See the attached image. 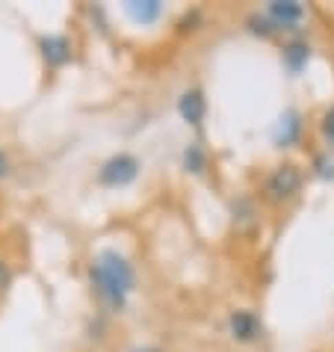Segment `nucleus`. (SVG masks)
<instances>
[{
    "mask_svg": "<svg viewBox=\"0 0 334 352\" xmlns=\"http://www.w3.org/2000/svg\"><path fill=\"white\" fill-rule=\"evenodd\" d=\"M9 175V160H6V154L0 151V178H6Z\"/></svg>",
    "mask_w": 334,
    "mask_h": 352,
    "instance_id": "obj_17",
    "label": "nucleus"
},
{
    "mask_svg": "<svg viewBox=\"0 0 334 352\" xmlns=\"http://www.w3.org/2000/svg\"><path fill=\"white\" fill-rule=\"evenodd\" d=\"M124 12L133 18L136 24H154L163 15V3L160 0H127Z\"/></svg>",
    "mask_w": 334,
    "mask_h": 352,
    "instance_id": "obj_10",
    "label": "nucleus"
},
{
    "mask_svg": "<svg viewBox=\"0 0 334 352\" xmlns=\"http://www.w3.org/2000/svg\"><path fill=\"white\" fill-rule=\"evenodd\" d=\"M183 169L192 172V175H201L204 169H208V154H204V148L199 142H190L183 151Z\"/></svg>",
    "mask_w": 334,
    "mask_h": 352,
    "instance_id": "obj_12",
    "label": "nucleus"
},
{
    "mask_svg": "<svg viewBox=\"0 0 334 352\" xmlns=\"http://www.w3.org/2000/svg\"><path fill=\"white\" fill-rule=\"evenodd\" d=\"M313 169H317L320 178L334 181V157H331V154H317V160H313Z\"/></svg>",
    "mask_w": 334,
    "mask_h": 352,
    "instance_id": "obj_14",
    "label": "nucleus"
},
{
    "mask_svg": "<svg viewBox=\"0 0 334 352\" xmlns=\"http://www.w3.org/2000/svg\"><path fill=\"white\" fill-rule=\"evenodd\" d=\"M281 63L290 74H302L304 65L311 63V45L304 38H293V42L284 45V54H281Z\"/></svg>",
    "mask_w": 334,
    "mask_h": 352,
    "instance_id": "obj_9",
    "label": "nucleus"
},
{
    "mask_svg": "<svg viewBox=\"0 0 334 352\" xmlns=\"http://www.w3.org/2000/svg\"><path fill=\"white\" fill-rule=\"evenodd\" d=\"M136 175H140V160H136L133 154H113V157L101 166V172H98V181H101V187L119 190V187L133 184Z\"/></svg>",
    "mask_w": 334,
    "mask_h": 352,
    "instance_id": "obj_3",
    "label": "nucleus"
},
{
    "mask_svg": "<svg viewBox=\"0 0 334 352\" xmlns=\"http://www.w3.org/2000/svg\"><path fill=\"white\" fill-rule=\"evenodd\" d=\"M320 128H322V136H326V142H329V145H334V104L329 107L326 113H322Z\"/></svg>",
    "mask_w": 334,
    "mask_h": 352,
    "instance_id": "obj_15",
    "label": "nucleus"
},
{
    "mask_svg": "<svg viewBox=\"0 0 334 352\" xmlns=\"http://www.w3.org/2000/svg\"><path fill=\"white\" fill-rule=\"evenodd\" d=\"M245 27H249L252 36H260V38H272L275 33H278V30L272 27V21H269V18L263 15V12H254V15L245 18Z\"/></svg>",
    "mask_w": 334,
    "mask_h": 352,
    "instance_id": "obj_13",
    "label": "nucleus"
},
{
    "mask_svg": "<svg viewBox=\"0 0 334 352\" xmlns=\"http://www.w3.org/2000/svg\"><path fill=\"white\" fill-rule=\"evenodd\" d=\"M302 169L296 163H281L275 166L272 175L267 178V187H263V192H267V201L272 204H284L290 201L293 195H296L302 190Z\"/></svg>",
    "mask_w": 334,
    "mask_h": 352,
    "instance_id": "obj_2",
    "label": "nucleus"
},
{
    "mask_svg": "<svg viewBox=\"0 0 334 352\" xmlns=\"http://www.w3.org/2000/svg\"><path fill=\"white\" fill-rule=\"evenodd\" d=\"M231 210H234V222H237V228H252V225L258 222V210H254V201L245 199V195L231 204Z\"/></svg>",
    "mask_w": 334,
    "mask_h": 352,
    "instance_id": "obj_11",
    "label": "nucleus"
},
{
    "mask_svg": "<svg viewBox=\"0 0 334 352\" xmlns=\"http://www.w3.org/2000/svg\"><path fill=\"white\" fill-rule=\"evenodd\" d=\"M178 113L186 124H192V128H199L204 122V116H208V101H204V92L201 89H186L178 101Z\"/></svg>",
    "mask_w": 334,
    "mask_h": 352,
    "instance_id": "obj_8",
    "label": "nucleus"
},
{
    "mask_svg": "<svg viewBox=\"0 0 334 352\" xmlns=\"http://www.w3.org/2000/svg\"><path fill=\"white\" fill-rule=\"evenodd\" d=\"M89 278H92L95 293L101 296V302L110 311H122L127 305V296H131L133 287H136L133 263L115 249L98 252V258L92 261Z\"/></svg>",
    "mask_w": 334,
    "mask_h": 352,
    "instance_id": "obj_1",
    "label": "nucleus"
},
{
    "mask_svg": "<svg viewBox=\"0 0 334 352\" xmlns=\"http://www.w3.org/2000/svg\"><path fill=\"white\" fill-rule=\"evenodd\" d=\"M228 331L237 344H254L260 335H263V322L260 317L249 308H240V311H231L228 317Z\"/></svg>",
    "mask_w": 334,
    "mask_h": 352,
    "instance_id": "obj_5",
    "label": "nucleus"
},
{
    "mask_svg": "<svg viewBox=\"0 0 334 352\" xmlns=\"http://www.w3.org/2000/svg\"><path fill=\"white\" fill-rule=\"evenodd\" d=\"M299 136H302V116L296 110H284L272 128L275 148H290V145L299 142Z\"/></svg>",
    "mask_w": 334,
    "mask_h": 352,
    "instance_id": "obj_7",
    "label": "nucleus"
},
{
    "mask_svg": "<svg viewBox=\"0 0 334 352\" xmlns=\"http://www.w3.org/2000/svg\"><path fill=\"white\" fill-rule=\"evenodd\" d=\"M38 51H42V60L51 68H63L71 60V42L63 33H45L38 38Z\"/></svg>",
    "mask_w": 334,
    "mask_h": 352,
    "instance_id": "obj_6",
    "label": "nucleus"
},
{
    "mask_svg": "<svg viewBox=\"0 0 334 352\" xmlns=\"http://www.w3.org/2000/svg\"><path fill=\"white\" fill-rule=\"evenodd\" d=\"M133 352H160L157 346H142V349H133Z\"/></svg>",
    "mask_w": 334,
    "mask_h": 352,
    "instance_id": "obj_18",
    "label": "nucleus"
},
{
    "mask_svg": "<svg viewBox=\"0 0 334 352\" xmlns=\"http://www.w3.org/2000/svg\"><path fill=\"white\" fill-rule=\"evenodd\" d=\"M9 278H12V276H9V267H6L3 261H0V290H3V287L9 285Z\"/></svg>",
    "mask_w": 334,
    "mask_h": 352,
    "instance_id": "obj_16",
    "label": "nucleus"
},
{
    "mask_svg": "<svg viewBox=\"0 0 334 352\" xmlns=\"http://www.w3.org/2000/svg\"><path fill=\"white\" fill-rule=\"evenodd\" d=\"M263 15L272 21L275 30H299L304 18H308V9L299 0H269Z\"/></svg>",
    "mask_w": 334,
    "mask_h": 352,
    "instance_id": "obj_4",
    "label": "nucleus"
}]
</instances>
